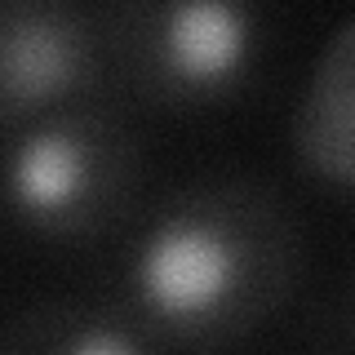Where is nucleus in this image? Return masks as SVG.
I'll list each match as a JSON object with an SVG mask.
<instances>
[{
  "label": "nucleus",
  "instance_id": "5",
  "mask_svg": "<svg viewBox=\"0 0 355 355\" xmlns=\"http://www.w3.org/2000/svg\"><path fill=\"white\" fill-rule=\"evenodd\" d=\"M9 58V89H27V94H44V89L67 80V40L62 31L49 27H31V31H14L5 44Z\"/></svg>",
  "mask_w": 355,
  "mask_h": 355
},
{
  "label": "nucleus",
  "instance_id": "4",
  "mask_svg": "<svg viewBox=\"0 0 355 355\" xmlns=\"http://www.w3.org/2000/svg\"><path fill=\"white\" fill-rule=\"evenodd\" d=\"M94 182V160L89 147L71 129H40L18 142L9 160V196L18 209L36 218L67 214L76 209Z\"/></svg>",
  "mask_w": 355,
  "mask_h": 355
},
{
  "label": "nucleus",
  "instance_id": "3",
  "mask_svg": "<svg viewBox=\"0 0 355 355\" xmlns=\"http://www.w3.org/2000/svg\"><path fill=\"white\" fill-rule=\"evenodd\" d=\"M297 151L329 182L355 187V22L338 31L315 67L297 120Z\"/></svg>",
  "mask_w": 355,
  "mask_h": 355
},
{
  "label": "nucleus",
  "instance_id": "1",
  "mask_svg": "<svg viewBox=\"0 0 355 355\" xmlns=\"http://www.w3.org/2000/svg\"><path fill=\"white\" fill-rule=\"evenodd\" d=\"M236 244L205 218H164L138 244L133 288L155 315L200 320L231 297L236 288Z\"/></svg>",
  "mask_w": 355,
  "mask_h": 355
},
{
  "label": "nucleus",
  "instance_id": "2",
  "mask_svg": "<svg viewBox=\"0 0 355 355\" xmlns=\"http://www.w3.org/2000/svg\"><path fill=\"white\" fill-rule=\"evenodd\" d=\"M253 49V18L231 0H182L160 18V62L187 89L236 80Z\"/></svg>",
  "mask_w": 355,
  "mask_h": 355
},
{
  "label": "nucleus",
  "instance_id": "6",
  "mask_svg": "<svg viewBox=\"0 0 355 355\" xmlns=\"http://www.w3.org/2000/svg\"><path fill=\"white\" fill-rule=\"evenodd\" d=\"M62 355H142L133 347V338H125L120 329H85Z\"/></svg>",
  "mask_w": 355,
  "mask_h": 355
}]
</instances>
